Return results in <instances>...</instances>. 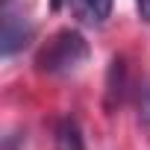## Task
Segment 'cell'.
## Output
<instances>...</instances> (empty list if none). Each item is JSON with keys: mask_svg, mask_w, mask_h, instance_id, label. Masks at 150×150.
Returning <instances> with one entry per match:
<instances>
[{"mask_svg": "<svg viewBox=\"0 0 150 150\" xmlns=\"http://www.w3.org/2000/svg\"><path fill=\"white\" fill-rule=\"evenodd\" d=\"M135 9H138V18L150 24V0H135Z\"/></svg>", "mask_w": 150, "mask_h": 150, "instance_id": "52a82bcc", "label": "cell"}, {"mask_svg": "<svg viewBox=\"0 0 150 150\" xmlns=\"http://www.w3.org/2000/svg\"><path fill=\"white\" fill-rule=\"evenodd\" d=\"M124 88H127V65L124 56H115L109 65V80H106V106L115 109L124 100Z\"/></svg>", "mask_w": 150, "mask_h": 150, "instance_id": "5b68a950", "label": "cell"}, {"mask_svg": "<svg viewBox=\"0 0 150 150\" xmlns=\"http://www.w3.org/2000/svg\"><path fill=\"white\" fill-rule=\"evenodd\" d=\"M30 38H33V24L21 12L6 6V12H3V33H0V53L6 59H12L18 50H24L30 44Z\"/></svg>", "mask_w": 150, "mask_h": 150, "instance_id": "7a4b0ae2", "label": "cell"}, {"mask_svg": "<svg viewBox=\"0 0 150 150\" xmlns=\"http://www.w3.org/2000/svg\"><path fill=\"white\" fill-rule=\"evenodd\" d=\"M6 3H12V0H6Z\"/></svg>", "mask_w": 150, "mask_h": 150, "instance_id": "ba28073f", "label": "cell"}, {"mask_svg": "<svg viewBox=\"0 0 150 150\" xmlns=\"http://www.w3.org/2000/svg\"><path fill=\"white\" fill-rule=\"evenodd\" d=\"M62 3H68L71 15L77 18L80 24H86V27H100V24L112 15L115 0H53V9H62Z\"/></svg>", "mask_w": 150, "mask_h": 150, "instance_id": "3957f363", "label": "cell"}, {"mask_svg": "<svg viewBox=\"0 0 150 150\" xmlns=\"http://www.w3.org/2000/svg\"><path fill=\"white\" fill-rule=\"evenodd\" d=\"M88 53L91 50H88V41L83 38V33L65 27L38 50L35 68L47 77H68L88 59Z\"/></svg>", "mask_w": 150, "mask_h": 150, "instance_id": "6da1fadb", "label": "cell"}, {"mask_svg": "<svg viewBox=\"0 0 150 150\" xmlns=\"http://www.w3.org/2000/svg\"><path fill=\"white\" fill-rule=\"evenodd\" d=\"M135 118H138V127H141V132L150 138V77L141 83V88H138V103H135Z\"/></svg>", "mask_w": 150, "mask_h": 150, "instance_id": "8992f818", "label": "cell"}, {"mask_svg": "<svg viewBox=\"0 0 150 150\" xmlns=\"http://www.w3.org/2000/svg\"><path fill=\"white\" fill-rule=\"evenodd\" d=\"M53 141H56V150H86V141H83V129L77 124V118H59L56 121V129H53Z\"/></svg>", "mask_w": 150, "mask_h": 150, "instance_id": "277c9868", "label": "cell"}]
</instances>
